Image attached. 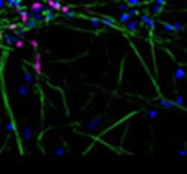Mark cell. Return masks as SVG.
Returning a JSON list of instances; mask_svg holds the SVG:
<instances>
[{
  "mask_svg": "<svg viewBox=\"0 0 187 174\" xmlns=\"http://www.w3.org/2000/svg\"><path fill=\"white\" fill-rule=\"evenodd\" d=\"M102 123V115H95V117H92L89 122L84 125V132L86 133H92V132H95L97 128L100 127Z\"/></svg>",
  "mask_w": 187,
  "mask_h": 174,
  "instance_id": "1",
  "label": "cell"
},
{
  "mask_svg": "<svg viewBox=\"0 0 187 174\" xmlns=\"http://www.w3.org/2000/svg\"><path fill=\"white\" fill-rule=\"evenodd\" d=\"M140 21H143V23L146 25V28L149 30V33L153 35V31H154V26H156V20H153V18L148 15V13H143V15L140 16Z\"/></svg>",
  "mask_w": 187,
  "mask_h": 174,
  "instance_id": "2",
  "label": "cell"
},
{
  "mask_svg": "<svg viewBox=\"0 0 187 174\" xmlns=\"http://www.w3.org/2000/svg\"><path fill=\"white\" fill-rule=\"evenodd\" d=\"M158 103H159V107H162V108H167V110H174V108H177L176 107V103H174V100H169V99H159L158 100Z\"/></svg>",
  "mask_w": 187,
  "mask_h": 174,
  "instance_id": "3",
  "label": "cell"
},
{
  "mask_svg": "<svg viewBox=\"0 0 187 174\" xmlns=\"http://www.w3.org/2000/svg\"><path fill=\"white\" fill-rule=\"evenodd\" d=\"M100 23L102 25H105V26H108V28H118L116 21L113 20V18H110V16H100Z\"/></svg>",
  "mask_w": 187,
  "mask_h": 174,
  "instance_id": "4",
  "label": "cell"
},
{
  "mask_svg": "<svg viewBox=\"0 0 187 174\" xmlns=\"http://www.w3.org/2000/svg\"><path fill=\"white\" fill-rule=\"evenodd\" d=\"M125 25H127V30L130 31V33H136L138 31V26H140V20H130L128 21V23H125Z\"/></svg>",
  "mask_w": 187,
  "mask_h": 174,
  "instance_id": "5",
  "label": "cell"
},
{
  "mask_svg": "<svg viewBox=\"0 0 187 174\" xmlns=\"http://www.w3.org/2000/svg\"><path fill=\"white\" fill-rule=\"evenodd\" d=\"M21 133H23V140H25V141H30V140L33 138V132H31L30 125H23V128H21Z\"/></svg>",
  "mask_w": 187,
  "mask_h": 174,
  "instance_id": "6",
  "label": "cell"
},
{
  "mask_svg": "<svg viewBox=\"0 0 187 174\" xmlns=\"http://www.w3.org/2000/svg\"><path fill=\"white\" fill-rule=\"evenodd\" d=\"M16 92L21 97H28L30 95V87H28V84H20V86L16 87Z\"/></svg>",
  "mask_w": 187,
  "mask_h": 174,
  "instance_id": "7",
  "label": "cell"
},
{
  "mask_svg": "<svg viewBox=\"0 0 187 174\" xmlns=\"http://www.w3.org/2000/svg\"><path fill=\"white\" fill-rule=\"evenodd\" d=\"M186 76H187V72L184 71V67L177 66L176 71H174V81H182V79H186Z\"/></svg>",
  "mask_w": 187,
  "mask_h": 174,
  "instance_id": "8",
  "label": "cell"
},
{
  "mask_svg": "<svg viewBox=\"0 0 187 174\" xmlns=\"http://www.w3.org/2000/svg\"><path fill=\"white\" fill-rule=\"evenodd\" d=\"M174 103H176V107H177V108H182V110H186V112H187V108H186V100H184V97H182L181 94H177V92H176V99H174Z\"/></svg>",
  "mask_w": 187,
  "mask_h": 174,
  "instance_id": "9",
  "label": "cell"
},
{
  "mask_svg": "<svg viewBox=\"0 0 187 174\" xmlns=\"http://www.w3.org/2000/svg\"><path fill=\"white\" fill-rule=\"evenodd\" d=\"M23 79H25V82L28 86H33V84H35V77H33V74H31L26 67H23Z\"/></svg>",
  "mask_w": 187,
  "mask_h": 174,
  "instance_id": "10",
  "label": "cell"
},
{
  "mask_svg": "<svg viewBox=\"0 0 187 174\" xmlns=\"http://www.w3.org/2000/svg\"><path fill=\"white\" fill-rule=\"evenodd\" d=\"M35 72H36V76H41L43 74V71H41V54L40 53H36V56H35Z\"/></svg>",
  "mask_w": 187,
  "mask_h": 174,
  "instance_id": "11",
  "label": "cell"
},
{
  "mask_svg": "<svg viewBox=\"0 0 187 174\" xmlns=\"http://www.w3.org/2000/svg\"><path fill=\"white\" fill-rule=\"evenodd\" d=\"M132 18H133V16L130 15L128 12H121L120 16H118V23H123V25H125V23H128V21L132 20Z\"/></svg>",
  "mask_w": 187,
  "mask_h": 174,
  "instance_id": "12",
  "label": "cell"
},
{
  "mask_svg": "<svg viewBox=\"0 0 187 174\" xmlns=\"http://www.w3.org/2000/svg\"><path fill=\"white\" fill-rule=\"evenodd\" d=\"M46 3H48V7H49L51 10H61V7H62V3H61L59 0H48Z\"/></svg>",
  "mask_w": 187,
  "mask_h": 174,
  "instance_id": "13",
  "label": "cell"
},
{
  "mask_svg": "<svg viewBox=\"0 0 187 174\" xmlns=\"http://www.w3.org/2000/svg\"><path fill=\"white\" fill-rule=\"evenodd\" d=\"M31 8H33V12H35V13H40V12H45L46 5H43V3H40V2H36V3H33V5H31Z\"/></svg>",
  "mask_w": 187,
  "mask_h": 174,
  "instance_id": "14",
  "label": "cell"
},
{
  "mask_svg": "<svg viewBox=\"0 0 187 174\" xmlns=\"http://www.w3.org/2000/svg\"><path fill=\"white\" fill-rule=\"evenodd\" d=\"M162 25V30L167 31V33H174V26H172V23H169V21H161Z\"/></svg>",
  "mask_w": 187,
  "mask_h": 174,
  "instance_id": "15",
  "label": "cell"
},
{
  "mask_svg": "<svg viewBox=\"0 0 187 174\" xmlns=\"http://www.w3.org/2000/svg\"><path fill=\"white\" fill-rule=\"evenodd\" d=\"M146 115H148V120H151V122H153V120H156V118H158V110H156V108H149Z\"/></svg>",
  "mask_w": 187,
  "mask_h": 174,
  "instance_id": "16",
  "label": "cell"
},
{
  "mask_svg": "<svg viewBox=\"0 0 187 174\" xmlns=\"http://www.w3.org/2000/svg\"><path fill=\"white\" fill-rule=\"evenodd\" d=\"M172 26H174V31H184V30H186V25L181 23V21H174Z\"/></svg>",
  "mask_w": 187,
  "mask_h": 174,
  "instance_id": "17",
  "label": "cell"
},
{
  "mask_svg": "<svg viewBox=\"0 0 187 174\" xmlns=\"http://www.w3.org/2000/svg\"><path fill=\"white\" fill-rule=\"evenodd\" d=\"M128 8H130V7H128V3L127 2H121V3H118V5H116V10L120 12H128Z\"/></svg>",
  "mask_w": 187,
  "mask_h": 174,
  "instance_id": "18",
  "label": "cell"
},
{
  "mask_svg": "<svg viewBox=\"0 0 187 174\" xmlns=\"http://www.w3.org/2000/svg\"><path fill=\"white\" fill-rule=\"evenodd\" d=\"M62 15L66 16V18H77V16H82V15H79V13H76L74 10H67L66 13H62Z\"/></svg>",
  "mask_w": 187,
  "mask_h": 174,
  "instance_id": "19",
  "label": "cell"
},
{
  "mask_svg": "<svg viewBox=\"0 0 187 174\" xmlns=\"http://www.w3.org/2000/svg\"><path fill=\"white\" fill-rule=\"evenodd\" d=\"M162 10H164V5H158V3L153 5V13H154V15H159Z\"/></svg>",
  "mask_w": 187,
  "mask_h": 174,
  "instance_id": "20",
  "label": "cell"
},
{
  "mask_svg": "<svg viewBox=\"0 0 187 174\" xmlns=\"http://www.w3.org/2000/svg\"><path fill=\"white\" fill-rule=\"evenodd\" d=\"M89 21H90V25L92 26H95V28H100L102 23H100V16L99 18H89Z\"/></svg>",
  "mask_w": 187,
  "mask_h": 174,
  "instance_id": "21",
  "label": "cell"
},
{
  "mask_svg": "<svg viewBox=\"0 0 187 174\" xmlns=\"http://www.w3.org/2000/svg\"><path fill=\"white\" fill-rule=\"evenodd\" d=\"M66 153H67V149L64 148V146H61V148H56V149H54V154H56V156H64Z\"/></svg>",
  "mask_w": 187,
  "mask_h": 174,
  "instance_id": "22",
  "label": "cell"
},
{
  "mask_svg": "<svg viewBox=\"0 0 187 174\" xmlns=\"http://www.w3.org/2000/svg\"><path fill=\"white\" fill-rule=\"evenodd\" d=\"M128 13H130V15H132L133 18H135V16L140 15V10H138L136 7H130V8H128Z\"/></svg>",
  "mask_w": 187,
  "mask_h": 174,
  "instance_id": "23",
  "label": "cell"
},
{
  "mask_svg": "<svg viewBox=\"0 0 187 174\" xmlns=\"http://www.w3.org/2000/svg\"><path fill=\"white\" fill-rule=\"evenodd\" d=\"M128 3V7H138V5H141V0H125Z\"/></svg>",
  "mask_w": 187,
  "mask_h": 174,
  "instance_id": "24",
  "label": "cell"
},
{
  "mask_svg": "<svg viewBox=\"0 0 187 174\" xmlns=\"http://www.w3.org/2000/svg\"><path fill=\"white\" fill-rule=\"evenodd\" d=\"M177 156H179V158H184V156H187V154H186V151H184V148L177 151Z\"/></svg>",
  "mask_w": 187,
  "mask_h": 174,
  "instance_id": "25",
  "label": "cell"
},
{
  "mask_svg": "<svg viewBox=\"0 0 187 174\" xmlns=\"http://www.w3.org/2000/svg\"><path fill=\"white\" fill-rule=\"evenodd\" d=\"M21 46H23V41H21V40H16V41H15V48H21Z\"/></svg>",
  "mask_w": 187,
  "mask_h": 174,
  "instance_id": "26",
  "label": "cell"
},
{
  "mask_svg": "<svg viewBox=\"0 0 187 174\" xmlns=\"http://www.w3.org/2000/svg\"><path fill=\"white\" fill-rule=\"evenodd\" d=\"M21 20H23V21L28 20V13H26V12H21Z\"/></svg>",
  "mask_w": 187,
  "mask_h": 174,
  "instance_id": "27",
  "label": "cell"
},
{
  "mask_svg": "<svg viewBox=\"0 0 187 174\" xmlns=\"http://www.w3.org/2000/svg\"><path fill=\"white\" fill-rule=\"evenodd\" d=\"M31 46H33V49H38V41H36V40H31Z\"/></svg>",
  "mask_w": 187,
  "mask_h": 174,
  "instance_id": "28",
  "label": "cell"
},
{
  "mask_svg": "<svg viewBox=\"0 0 187 174\" xmlns=\"http://www.w3.org/2000/svg\"><path fill=\"white\" fill-rule=\"evenodd\" d=\"M154 3H158V5H164L166 0H154Z\"/></svg>",
  "mask_w": 187,
  "mask_h": 174,
  "instance_id": "29",
  "label": "cell"
},
{
  "mask_svg": "<svg viewBox=\"0 0 187 174\" xmlns=\"http://www.w3.org/2000/svg\"><path fill=\"white\" fill-rule=\"evenodd\" d=\"M184 151H186V154H187V143H184Z\"/></svg>",
  "mask_w": 187,
  "mask_h": 174,
  "instance_id": "30",
  "label": "cell"
}]
</instances>
